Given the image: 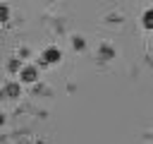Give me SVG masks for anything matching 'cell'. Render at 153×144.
<instances>
[{"instance_id": "cell-1", "label": "cell", "mask_w": 153, "mask_h": 144, "mask_svg": "<svg viewBox=\"0 0 153 144\" xmlns=\"http://www.w3.org/2000/svg\"><path fill=\"white\" fill-rule=\"evenodd\" d=\"M43 60H45V62H57V60H60V50H57V48H48V50L43 53Z\"/></svg>"}, {"instance_id": "cell-4", "label": "cell", "mask_w": 153, "mask_h": 144, "mask_svg": "<svg viewBox=\"0 0 153 144\" xmlns=\"http://www.w3.org/2000/svg\"><path fill=\"white\" fill-rule=\"evenodd\" d=\"M5 17H7V7H0V22H2Z\"/></svg>"}, {"instance_id": "cell-2", "label": "cell", "mask_w": 153, "mask_h": 144, "mask_svg": "<svg viewBox=\"0 0 153 144\" xmlns=\"http://www.w3.org/2000/svg\"><path fill=\"white\" fill-rule=\"evenodd\" d=\"M143 26H146V29H153V10H148V12L143 14Z\"/></svg>"}, {"instance_id": "cell-3", "label": "cell", "mask_w": 153, "mask_h": 144, "mask_svg": "<svg viewBox=\"0 0 153 144\" xmlns=\"http://www.w3.org/2000/svg\"><path fill=\"white\" fill-rule=\"evenodd\" d=\"M24 79H26V82H33V79H36V70H33V67H26V70H24Z\"/></svg>"}]
</instances>
